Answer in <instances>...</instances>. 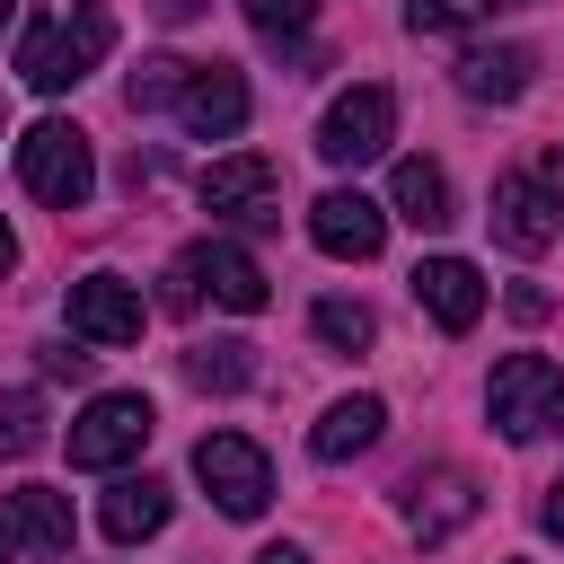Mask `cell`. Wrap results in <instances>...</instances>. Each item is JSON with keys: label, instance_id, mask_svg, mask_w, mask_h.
<instances>
[{"label": "cell", "instance_id": "1", "mask_svg": "<svg viewBox=\"0 0 564 564\" xmlns=\"http://www.w3.org/2000/svg\"><path fill=\"white\" fill-rule=\"evenodd\" d=\"M106 53H115V18H106L97 0H79V9L44 18V26L18 44V79H26L35 97H62V88H79Z\"/></svg>", "mask_w": 564, "mask_h": 564}, {"label": "cell", "instance_id": "2", "mask_svg": "<svg viewBox=\"0 0 564 564\" xmlns=\"http://www.w3.org/2000/svg\"><path fill=\"white\" fill-rule=\"evenodd\" d=\"M18 185H26L35 203H53V212H79V203H88V185H97L88 132H79V123H62V115H44V123L18 141Z\"/></svg>", "mask_w": 564, "mask_h": 564}, {"label": "cell", "instance_id": "3", "mask_svg": "<svg viewBox=\"0 0 564 564\" xmlns=\"http://www.w3.org/2000/svg\"><path fill=\"white\" fill-rule=\"evenodd\" d=\"M220 300V308H238V317H256L264 308V264L247 256V247H229V238H203V247H185L176 264H167V308H194V300Z\"/></svg>", "mask_w": 564, "mask_h": 564}, {"label": "cell", "instance_id": "4", "mask_svg": "<svg viewBox=\"0 0 564 564\" xmlns=\"http://www.w3.org/2000/svg\"><path fill=\"white\" fill-rule=\"evenodd\" d=\"M485 405H494V432H502V441L564 432V370H555V361H538V352H511V361L494 370Z\"/></svg>", "mask_w": 564, "mask_h": 564}, {"label": "cell", "instance_id": "5", "mask_svg": "<svg viewBox=\"0 0 564 564\" xmlns=\"http://www.w3.org/2000/svg\"><path fill=\"white\" fill-rule=\"evenodd\" d=\"M194 476L212 485V502L229 520H264V502H273V458L247 432H203L194 441Z\"/></svg>", "mask_w": 564, "mask_h": 564}, {"label": "cell", "instance_id": "6", "mask_svg": "<svg viewBox=\"0 0 564 564\" xmlns=\"http://www.w3.org/2000/svg\"><path fill=\"white\" fill-rule=\"evenodd\" d=\"M150 432H159V414H150V397H132V388H115V397H88V414L70 423V467H123V458H141L150 449Z\"/></svg>", "mask_w": 564, "mask_h": 564}, {"label": "cell", "instance_id": "7", "mask_svg": "<svg viewBox=\"0 0 564 564\" xmlns=\"http://www.w3.org/2000/svg\"><path fill=\"white\" fill-rule=\"evenodd\" d=\"M388 132H397V97L361 79V88H344V97L317 115V159H326V167H361V159L388 150Z\"/></svg>", "mask_w": 564, "mask_h": 564}, {"label": "cell", "instance_id": "8", "mask_svg": "<svg viewBox=\"0 0 564 564\" xmlns=\"http://www.w3.org/2000/svg\"><path fill=\"white\" fill-rule=\"evenodd\" d=\"M203 212H220V220H247V229L282 220V167H273V159H256V150H238V159H212V167H203Z\"/></svg>", "mask_w": 564, "mask_h": 564}, {"label": "cell", "instance_id": "9", "mask_svg": "<svg viewBox=\"0 0 564 564\" xmlns=\"http://www.w3.org/2000/svg\"><path fill=\"white\" fill-rule=\"evenodd\" d=\"M494 238L511 247V256H538V247H555V229H564V203H555V185L546 176H529V167H511V176H494Z\"/></svg>", "mask_w": 564, "mask_h": 564}, {"label": "cell", "instance_id": "10", "mask_svg": "<svg viewBox=\"0 0 564 564\" xmlns=\"http://www.w3.org/2000/svg\"><path fill=\"white\" fill-rule=\"evenodd\" d=\"M141 282L123 273H79L70 282V335L79 344H141Z\"/></svg>", "mask_w": 564, "mask_h": 564}, {"label": "cell", "instance_id": "11", "mask_svg": "<svg viewBox=\"0 0 564 564\" xmlns=\"http://www.w3.org/2000/svg\"><path fill=\"white\" fill-rule=\"evenodd\" d=\"M167 106H176V123H185L194 141H229V132L247 123V79H238L229 62H194Z\"/></svg>", "mask_w": 564, "mask_h": 564}, {"label": "cell", "instance_id": "12", "mask_svg": "<svg viewBox=\"0 0 564 564\" xmlns=\"http://www.w3.org/2000/svg\"><path fill=\"white\" fill-rule=\"evenodd\" d=\"M476 511H485V494H476V476H467V467H423V476L405 485V529H414L423 546L458 538Z\"/></svg>", "mask_w": 564, "mask_h": 564}, {"label": "cell", "instance_id": "13", "mask_svg": "<svg viewBox=\"0 0 564 564\" xmlns=\"http://www.w3.org/2000/svg\"><path fill=\"white\" fill-rule=\"evenodd\" d=\"M308 238L326 247V256H379V238H388V212L370 203V194H352V185H335V194H317L308 203Z\"/></svg>", "mask_w": 564, "mask_h": 564}, {"label": "cell", "instance_id": "14", "mask_svg": "<svg viewBox=\"0 0 564 564\" xmlns=\"http://www.w3.org/2000/svg\"><path fill=\"white\" fill-rule=\"evenodd\" d=\"M414 300H423L449 335H467V326L485 317V273H476L467 256H423V264H414Z\"/></svg>", "mask_w": 564, "mask_h": 564}, {"label": "cell", "instance_id": "15", "mask_svg": "<svg viewBox=\"0 0 564 564\" xmlns=\"http://www.w3.org/2000/svg\"><path fill=\"white\" fill-rule=\"evenodd\" d=\"M529 44H476V53H458V97H476V106H511L520 88H529Z\"/></svg>", "mask_w": 564, "mask_h": 564}, {"label": "cell", "instance_id": "16", "mask_svg": "<svg viewBox=\"0 0 564 564\" xmlns=\"http://www.w3.org/2000/svg\"><path fill=\"white\" fill-rule=\"evenodd\" d=\"M167 511H176V502H167V485H159V476H115V494H106V511H97V520H106V538H115V546H141V538H159V529H167Z\"/></svg>", "mask_w": 564, "mask_h": 564}, {"label": "cell", "instance_id": "17", "mask_svg": "<svg viewBox=\"0 0 564 564\" xmlns=\"http://www.w3.org/2000/svg\"><path fill=\"white\" fill-rule=\"evenodd\" d=\"M9 538H26V546H44V555H70V538H79V520H70V502H62L53 485H18V494H9Z\"/></svg>", "mask_w": 564, "mask_h": 564}, {"label": "cell", "instance_id": "18", "mask_svg": "<svg viewBox=\"0 0 564 564\" xmlns=\"http://www.w3.org/2000/svg\"><path fill=\"white\" fill-rule=\"evenodd\" d=\"M379 423H388L379 397H344V405H326V423L308 432V449H317L326 467H344V458H361V449L379 441Z\"/></svg>", "mask_w": 564, "mask_h": 564}, {"label": "cell", "instance_id": "19", "mask_svg": "<svg viewBox=\"0 0 564 564\" xmlns=\"http://www.w3.org/2000/svg\"><path fill=\"white\" fill-rule=\"evenodd\" d=\"M388 203H397V220H414V229H441V220H449V176H441L432 159H397V176H388Z\"/></svg>", "mask_w": 564, "mask_h": 564}, {"label": "cell", "instance_id": "20", "mask_svg": "<svg viewBox=\"0 0 564 564\" xmlns=\"http://www.w3.org/2000/svg\"><path fill=\"white\" fill-rule=\"evenodd\" d=\"M185 379L212 388V397H238V388L256 379V344H238V335H229V344H194V352H185Z\"/></svg>", "mask_w": 564, "mask_h": 564}, {"label": "cell", "instance_id": "21", "mask_svg": "<svg viewBox=\"0 0 564 564\" xmlns=\"http://www.w3.org/2000/svg\"><path fill=\"white\" fill-rule=\"evenodd\" d=\"M26 449H44V397L9 388L0 397V458H26Z\"/></svg>", "mask_w": 564, "mask_h": 564}, {"label": "cell", "instance_id": "22", "mask_svg": "<svg viewBox=\"0 0 564 564\" xmlns=\"http://www.w3.org/2000/svg\"><path fill=\"white\" fill-rule=\"evenodd\" d=\"M308 326H317V335H326L335 352H361V344L379 335V317H370L361 300H317V308H308Z\"/></svg>", "mask_w": 564, "mask_h": 564}, {"label": "cell", "instance_id": "23", "mask_svg": "<svg viewBox=\"0 0 564 564\" xmlns=\"http://www.w3.org/2000/svg\"><path fill=\"white\" fill-rule=\"evenodd\" d=\"M185 70H194V62H176V53H159V62H141V70H132V88H123V97H132V115H150V106H167V97L185 88Z\"/></svg>", "mask_w": 564, "mask_h": 564}, {"label": "cell", "instance_id": "24", "mask_svg": "<svg viewBox=\"0 0 564 564\" xmlns=\"http://www.w3.org/2000/svg\"><path fill=\"white\" fill-rule=\"evenodd\" d=\"M238 9H247V26L273 35V44H282V35H308V18H317V0H238Z\"/></svg>", "mask_w": 564, "mask_h": 564}, {"label": "cell", "instance_id": "25", "mask_svg": "<svg viewBox=\"0 0 564 564\" xmlns=\"http://www.w3.org/2000/svg\"><path fill=\"white\" fill-rule=\"evenodd\" d=\"M494 9H520V0H414L405 18H414L423 35H441V26H476V18H494Z\"/></svg>", "mask_w": 564, "mask_h": 564}, {"label": "cell", "instance_id": "26", "mask_svg": "<svg viewBox=\"0 0 564 564\" xmlns=\"http://www.w3.org/2000/svg\"><path fill=\"white\" fill-rule=\"evenodd\" d=\"M546 308H555V300H546V291H538V282H520V291H511V317H520V326H538V317H546Z\"/></svg>", "mask_w": 564, "mask_h": 564}, {"label": "cell", "instance_id": "27", "mask_svg": "<svg viewBox=\"0 0 564 564\" xmlns=\"http://www.w3.org/2000/svg\"><path fill=\"white\" fill-rule=\"evenodd\" d=\"M44 370H53V379H88V352H70V344H44Z\"/></svg>", "mask_w": 564, "mask_h": 564}, {"label": "cell", "instance_id": "28", "mask_svg": "<svg viewBox=\"0 0 564 564\" xmlns=\"http://www.w3.org/2000/svg\"><path fill=\"white\" fill-rule=\"evenodd\" d=\"M150 9H159V18H167V26H185V18H203V9H212V0H150Z\"/></svg>", "mask_w": 564, "mask_h": 564}, {"label": "cell", "instance_id": "29", "mask_svg": "<svg viewBox=\"0 0 564 564\" xmlns=\"http://www.w3.org/2000/svg\"><path fill=\"white\" fill-rule=\"evenodd\" d=\"M538 520H546V538H564V476L546 485V511H538Z\"/></svg>", "mask_w": 564, "mask_h": 564}, {"label": "cell", "instance_id": "30", "mask_svg": "<svg viewBox=\"0 0 564 564\" xmlns=\"http://www.w3.org/2000/svg\"><path fill=\"white\" fill-rule=\"evenodd\" d=\"M256 564H308V546H264Z\"/></svg>", "mask_w": 564, "mask_h": 564}, {"label": "cell", "instance_id": "31", "mask_svg": "<svg viewBox=\"0 0 564 564\" xmlns=\"http://www.w3.org/2000/svg\"><path fill=\"white\" fill-rule=\"evenodd\" d=\"M9 264H18V238H9V220H0V273H9Z\"/></svg>", "mask_w": 564, "mask_h": 564}, {"label": "cell", "instance_id": "32", "mask_svg": "<svg viewBox=\"0 0 564 564\" xmlns=\"http://www.w3.org/2000/svg\"><path fill=\"white\" fill-rule=\"evenodd\" d=\"M9 26H18V0H0V35H9Z\"/></svg>", "mask_w": 564, "mask_h": 564}, {"label": "cell", "instance_id": "33", "mask_svg": "<svg viewBox=\"0 0 564 564\" xmlns=\"http://www.w3.org/2000/svg\"><path fill=\"white\" fill-rule=\"evenodd\" d=\"M9 555H18V538H9V520H0V564H9Z\"/></svg>", "mask_w": 564, "mask_h": 564}]
</instances>
